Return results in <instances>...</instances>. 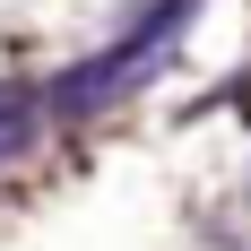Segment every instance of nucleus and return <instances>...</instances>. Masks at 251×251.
I'll return each instance as SVG.
<instances>
[{"label": "nucleus", "instance_id": "f257e3e1", "mask_svg": "<svg viewBox=\"0 0 251 251\" xmlns=\"http://www.w3.org/2000/svg\"><path fill=\"white\" fill-rule=\"evenodd\" d=\"M191 18H200V0H148V9L96 52V61H78V70H61V78L44 87V113H70V122H78V113L130 96L148 70H165V52L182 44V26H191Z\"/></svg>", "mask_w": 251, "mask_h": 251}, {"label": "nucleus", "instance_id": "f03ea898", "mask_svg": "<svg viewBox=\"0 0 251 251\" xmlns=\"http://www.w3.org/2000/svg\"><path fill=\"white\" fill-rule=\"evenodd\" d=\"M35 130H44V87L0 78V165H18V156L35 148Z\"/></svg>", "mask_w": 251, "mask_h": 251}]
</instances>
